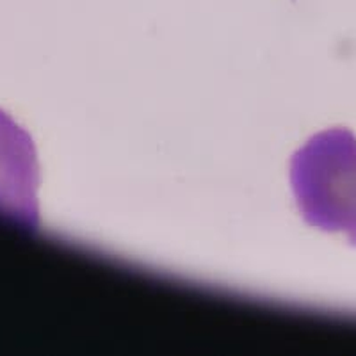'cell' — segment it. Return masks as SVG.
Here are the masks:
<instances>
[{
	"instance_id": "6da1fadb",
	"label": "cell",
	"mask_w": 356,
	"mask_h": 356,
	"mask_svg": "<svg viewBox=\"0 0 356 356\" xmlns=\"http://www.w3.org/2000/svg\"><path fill=\"white\" fill-rule=\"evenodd\" d=\"M291 186L301 218L356 248V138L349 129L312 136L291 159Z\"/></svg>"
}]
</instances>
